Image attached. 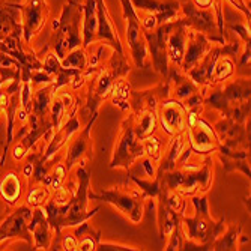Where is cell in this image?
I'll list each match as a JSON object with an SVG mask.
<instances>
[{"label":"cell","mask_w":251,"mask_h":251,"mask_svg":"<svg viewBox=\"0 0 251 251\" xmlns=\"http://www.w3.org/2000/svg\"><path fill=\"white\" fill-rule=\"evenodd\" d=\"M77 188L74 193L73 200L65 204V206H59V204L53 203L49 200L44 204V211L47 215L53 230L57 235L63 229H70V227L78 226L83 221H89V218H92L98 211L100 206L95 209L89 211L87 203H89V184H90V170L86 167V164H78L77 166Z\"/></svg>","instance_id":"obj_1"},{"label":"cell","mask_w":251,"mask_h":251,"mask_svg":"<svg viewBox=\"0 0 251 251\" xmlns=\"http://www.w3.org/2000/svg\"><path fill=\"white\" fill-rule=\"evenodd\" d=\"M194 206V215H180V229L185 242L182 250H211L212 242L226 229V217L215 221L209 212L206 194H196L190 197Z\"/></svg>","instance_id":"obj_2"},{"label":"cell","mask_w":251,"mask_h":251,"mask_svg":"<svg viewBox=\"0 0 251 251\" xmlns=\"http://www.w3.org/2000/svg\"><path fill=\"white\" fill-rule=\"evenodd\" d=\"M129 63L126 60V54H121L111 50V56L107 62H102L97 68H87L84 71L87 95L86 105L83 107V113H87L89 118L97 115L101 104L110 98V92L113 89L118 77L128 75Z\"/></svg>","instance_id":"obj_3"},{"label":"cell","mask_w":251,"mask_h":251,"mask_svg":"<svg viewBox=\"0 0 251 251\" xmlns=\"http://www.w3.org/2000/svg\"><path fill=\"white\" fill-rule=\"evenodd\" d=\"M250 77L227 80L221 84L211 86L204 92V105L221 113V116L232 118L241 124L250 122Z\"/></svg>","instance_id":"obj_4"},{"label":"cell","mask_w":251,"mask_h":251,"mask_svg":"<svg viewBox=\"0 0 251 251\" xmlns=\"http://www.w3.org/2000/svg\"><path fill=\"white\" fill-rule=\"evenodd\" d=\"M156 176L161 180V188L176 191L184 197L206 194L212 185V177H214L212 158L208 155L204 156L201 163L179 164L173 170Z\"/></svg>","instance_id":"obj_5"},{"label":"cell","mask_w":251,"mask_h":251,"mask_svg":"<svg viewBox=\"0 0 251 251\" xmlns=\"http://www.w3.org/2000/svg\"><path fill=\"white\" fill-rule=\"evenodd\" d=\"M84 0H66L57 20L53 21L51 41L49 47L59 59H63L71 50L81 47V23Z\"/></svg>","instance_id":"obj_6"},{"label":"cell","mask_w":251,"mask_h":251,"mask_svg":"<svg viewBox=\"0 0 251 251\" xmlns=\"http://www.w3.org/2000/svg\"><path fill=\"white\" fill-rule=\"evenodd\" d=\"M89 200H100L111 204L134 224H139L145 214V194L137 187L132 188L128 184L102 188L100 193L89 190Z\"/></svg>","instance_id":"obj_7"},{"label":"cell","mask_w":251,"mask_h":251,"mask_svg":"<svg viewBox=\"0 0 251 251\" xmlns=\"http://www.w3.org/2000/svg\"><path fill=\"white\" fill-rule=\"evenodd\" d=\"M145 156L143 142L135 135L132 126V116L131 113L122 121L121 132L118 137V142L115 143L113 155L110 159V169H124L129 170L137 161Z\"/></svg>","instance_id":"obj_8"},{"label":"cell","mask_w":251,"mask_h":251,"mask_svg":"<svg viewBox=\"0 0 251 251\" xmlns=\"http://www.w3.org/2000/svg\"><path fill=\"white\" fill-rule=\"evenodd\" d=\"M121 5H122L124 21H125V39H126L129 56L135 68L146 70V68L151 66V60H149V51H148L145 33L140 25V18L134 11L129 0H121Z\"/></svg>","instance_id":"obj_9"},{"label":"cell","mask_w":251,"mask_h":251,"mask_svg":"<svg viewBox=\"0 0 251 251\" xmlns=\"http://www.w3.org/2000/svg\"><path fill=\"white\" fill-rule=\"evenodd\" d=\"M188 110V126L187 139L191 152L197 156H208L220 148L217 134L209 122L201 118L203 108H187Z\"/></svg>","instance_id":"obj_10"},{"label":"cell","mask_w":251,"mask_h":251,"mask_svg":"<svg viewBox=\"0 0 251 251\" xmlns=\"http://www.w3.org/2000/svg\"><path fill=\"white\" fill-rule=\"evenodd\" d=\"M179 3H180V18L184 20L188 29H194L203 33L214 44H226L224 32H221L218 27L217 17L212 8L208 9L197 8L191 0H179Z\"/></svg>","instance_id":"obj_11"},{"label":"cell","mask_w":251,"mask_h":251,"mask_svg":"<svg viewBox=\"0 0 251 251\" xmlns=\"http://www.w3.org/2000/svg\"><path fill=\"white\" fill-rule=\"evenodd\" d=\"M97 119H98V113L90 116L87 125L78 132H75L70 143H68V149L63 156V164L68 173H71L75 166L86 164L90 159H94V142L92 137H90V131H92Z\"/></svg>","instance_id":"obj_12"},{"label":"cell","mask_w":251,"mask_h":251,"mask_svg":"<svg viewBox=\"0 0 251 251\" xmlns=\"http://www.w3.org/2000/svg\"><path fill=\"white\" fill-rule=\"evenodd\" d=\"M173 25L175 21H170V23H164V25H159L153 30L143 32L149 51L151 66L153 68L155 73L164 77L169 74V68H170V62L167 56V38L170 30L173 29Z\"/></svg>","instance_id":"obj_13"},{"label":"cell","mask_w":251,"mask_h":251,"mask_svg":"<svg viewBox=\"0 0 251 251\" xmlns=\"http://www.w3.org/2000/svg\"><path fill=\"white\" fill-rule=\"evenodd\" d=\"M158 125L169 137L185 132L188 126V110L184 102L166 98L156 108Z\"/></svg>","instance_id":"obj_14"},{"label":"cell","mask_w":251,"mask_h":251,"mask_svg":"<svg viewBox=\"0 0 251 251\" xmlns=\"http://www.w3.org/2000/svg\"><path fill=\"white\" fill-rule=\"evenodd\" d=\"M21 12V30L25 44H30L32 39L39 35L50 15L47 0H26L20 6Z\"/></svg>","instance_id":"obj_15"},{"label":"cell","mask_w":251,"mask_h":251,"mask_svg":"<svg viewBox=\"0 0 251 251\" xmlns=\"http://www.w3.org/2000/svg\"><path fill=\"white\" fill-rule=\"evenodd\" d=\"M33 215V208L29 204L15 208L2 223H0V244L15 239L26 241L32 247V235L29 232V221Z\"/></svg>","instance_id":"obj_16"},{"label":"cell","mask_w":251,"mask_h":251,"mask_svg":"<svg viewBox=\"0 0 251 251\" xmlns=\"http://www.w3.org/2000/svg\"><path fill=\"white\" fill-rule=\"evenodd\" d=\"M212 128L221 146L229 149H250V122L241 124L232 118L221 116Z\"/></svg>","instance_id":"obj_17"},{"label":"cell","mask_w":251,"mask_h":251,"mask_svg":"<svg viewBox=\"0 0 251 251\" xmlns=\"http://www.w3.org/2000/svg\"><path fill=\"white\" fill-rule=\"evenodd\" d=\"M97 3V35H95V42L105 44L113 50L121 54H126L124 44L116 32L115 23H113L108 9L105 6L104 0H95Z\"/></svg>","instance_id":"obj_18"},{"label":"cell","mask_w":251,"mask_h":251,"mask_svg":"<svg viewBox=\"0 0 251 251\" xmlns=\"http://www.w3.org/2000/svg\"><path fill=\"white\" fill-rule=\"evenodd\" d=\"M135 12H146L155 17L158 25L180 18L179 0H129Z\"/></svg>","instance_id":"obj_19"},{"label":"cell","mask_w":251,"mask_h":251,"mask_svg":"<svg viewBox=\"0 0 251 251\" xmlns=\"http://www.w3.org/2000/svg\"><path fill=\"white\" fill-rule=\"evenodd\" d=\"M164 84H166L167 98H172V100H176L180 102H185L190 97H193L194 94L201 90L191 80V77L177 66L169 68V74L166 75Z\"/></svg>","instance_id":"obj_20"},{"label":"cell","mask_w":251,"mask_h":251,"mask_svg":"<svg viewBox=\"0 0 251 251\" xmlns=\"http://www.w3.org/2000/svg\"><path fill=\"white\" fill-rule=\"evenodd\" d=\"M71 90H73L71 87L68 89V86H65L53 94V100L50 105V119L54 131L59 129L68 121L75 105L80 104V98H77Z\"/></svg>","instance_id":"obj_21"},{"label":"cell","mask_w":251,"mask_h":251,"mask_svg":"<svg viewBox=\"0 0 251 251\" xmlns=\"http://www.w3.org/2000/svg\"><path fill=\"white\" fill-rule=\"evenodd\" d=\"M212 47V41H209L208 36L203 33L194 30V29H187V47L184 53V59H182L180 70L184 73H188L191 68H194Z\"/></svg>","instance_id":"obj_22"},{"label":"cell","mask_w":251,"mask_h":251,"mask_svg":"<svg viewBox=\"0 0 251 251\" xmlns=\"http://www.w3.org/2000/svg\"><path fill=\"white\" fill-rule=\"evenodd\" d=\"M29 232L32 235V247L35 250H50L53 245V227L45 215L44 208H35L29 221Z\"/></svg>","instance_id":"obj_23"},{"label":"cell","mask_w":251,"mask_h":251,"mask_svg":"<svg viewBox=\"0 0 251 251\" xmlns=\"http://www.w3.org/2000/svg\"><path fill=\"white\" fill-rule=\"evenodd\" d=\"M21 0H0V41L11 35H23Z\"/></svg>","instance_id":"obj_24"},{"label":"cell","mask_w":251,"mask_h":251,"mask_svg":"<svg viewBox=\"0 0 251 251\" xmlns=\"http://www.w3.org/2000/svg\"><path fill=\"white\" fill-rule=\"evenodd\" d=\"M167 98L164 81L146 90H132L131 95V110L132 113L156 111L158 104Z\"/></svg>","instance_id":"obj_25"},{"label":"cell","mask_w":251,"mask_h":251,"mask_svg":"<svg viewBox=\"0 0 251 251\" xmlns=\"http://www.w3.org/2000/svg\"><path fill=\"white\" fill-rule=\"evenodd\" d=\"M215 153L220 158L226 175H230L232 172H241L250 177V149H229L220 145Z\"/></svg>","instance_id":"obj_26"},{"label":"cell","mask_w":251,"mask_h":251,"mask_svg":"<svg viewBox=\"0 0 251 251\" xmlns=\"http://www.w3.org/2000/svg\"><path fill=\"white\" fill-rule=\"evenodd\" d=\"M187 26L182 18L176 20L173 29L169 33L167 38V56H169V62L173 66L180 68L182 65V59H184V53H185V47H187Z\"/></svg>","instance_id":"obj_27"},{"label":"cell","mask_w":251,"mask_h":251,"mask_svg":"<svg viewBox=\"0 0 251 251\" xmlns=\"http://www.w3.org/2000/svg\"><path fill=\"white\" fill-rule=\"evenodd\" d=\"M188 145V139H187V131L185 132H180L177 135L170 137V142L167 145V149L163 152L161 159H159V166L155 170L156 175H161L166 172H170L176 167L177 164V159L180 156V153L184 152V149Z\"/></svg>","instance_id":"obj_28"},{"label":"cell","mask_w":251,"mask_h":251,"mask_svg":"<svg viewBox=\"0 0 251 251\" xmlns=\"http://www.w3.org/2000/svg\"><path fill=\"white\" fill-rule=\"evenodd\" d=\"M156 223L161 242H166L175 227L180 224V214L173 211L161 197H156Z\"/></svg>","instance_id":"obj_29"},{"label":"cell","mask_w":251,"mask_h":251,"mask_svg":"<svg viewBox=\"0 0 251 251\" xmlns=\"http://www.w3.org/2000/svg\"><path fill=\"white\" fill-rule=\"evenodd\" d=\"M248 238H245L242 235V227L238 223H232L229 226H226V229L223 230V233L212 242L211 250L215 251H233L238 250L239 242H247Z\"/></svg>","instance_id":"obj_30"},{"label":"cell","mask_w":251,"mask_h":251,"mask_svg":"<svg viewBox=\"0 0 251 251\" xmlns=\"http://www.w3.org/2000/svg\"><path fill=\"white\" fill-rule=\"evenodd\" d=\"M83 44L81 47H89L95 42L97 35V3L95 0H84L83 2V23H81Z\"/></svg>","instance_id":"obj_31"},{"label":"cell","mask_w":251,"mask_h":251,"mask_svg":"<svg viewBox=\"0 0 251 251\" xmlns=\"http://www.w3.org/2000/svg\"><path fill=\"white\" fill-rule=\"evenodd\" d=\"M73 232L77 236V251H95L100 241L101 232L94 229L87 221L73 227Z\"/></svg>","instance_id":"obj_32"},{"label":"cell","mask_w":251,"mask_h":251,"mask_svg":"<svg viewBox=\"0 0 251 251\" xmlns=\"http://www.w3.org/2000/svg\"><path fill=\"white\" fill-rule=\"evenodd\" d=\"M131 116H132L134 132L140 140H145L146 137L152 135L159 129L156 111H143V113L131 111Z\"/></svg>","instance_id":"obj_33"},{"label":"cell","mask_w":251,"mask_h":251,"mask_svg":"<svg viewBox=\"0 0 251 251\" xmlns=\"http://www.w3.org/2000/svg\"><path fill=\"white\" fill-rule=\"evenodd\" d=\"M23 193L21 180L15 172H8L2 180H0V197L3 199L8 208H12L17 204Z\"/></svg>","instance_id":"obj_34"},{"label":"cell","mask_w":251,"mask_h":251,"mask_svg":"<svg viewBox=\"0 0 251 251\" xmlns=\"http://www.w3.org/2000/svg\"><path fill=\"white\" fill-rule=\"evenodd\" d=\"M131 95H132V87L126 75L118 77L113 89L110 92V98L116 107H119L122 111L131 110Z\"/></svg>","instance_id":"obj_35"},{"label":"cell","mask_w":251,"mask_h":251,"mask_svg":"<svg viewBox=\"0 0 251 251\" xmlns=\"http://www.w3.org/2000/svg\"><path fill=\"white\" fill-rule=\"evenodd\" d=\"M53 191L50 185H47L45 182H36V184L29 185V191L26 196V203L30 208H42L51 197Z\"/></svg>","instance_id":"obj_36"},{"label":"cell","mask_w":251,"mask_h":251,"mask_svg":"<svg viewBox=\"0 0 251 251\" xmlns=\"http://www.w3.org/2000/svg\"><path fill=\"white\" fill-rule=\"evenodd\" d=\"M60 65L68 70H77L84 73L87 70V51L84 47H77L71 50L63 59H60Z\"/></svg>","instance_id":"obj_37"},{"label":"cell","mask_w":251,"mask_h":251,"mask_svg":"<svg viewBox=\"0 0 251 251\" xmlns=\"http://www.w3.org/2000/svg\"><path fill=\"white\" fill-rule=\"evenodd\" d=\"M142 142H143V148H145V156L152 159L153 163H158L159 159H161L163 149H164V140L161 139V135H159L156 131L152 135L146 137V139Z\"/></svg>","instance_id":"obj_38"},{"label":"cell","mask_w":251,"mask_h":251,"mask_svg":"<svg viewBox=\"0 0 251 251\" xmlns=\"http://www.w3.org/2000/svg\"><path fill=\"white\" fill-rule=\"evenodd\" d=\"M71 230L63 229L60 235L56 236V248L53 250H63V251H77V236L73 232V227H70Z\"/></svg>","instance_id":"obj_39"},{"label":"cell","mask_w":251,"mask_h":251,"mask_svg":"<svg viewBox=\"0 0 251 251\" xmlns=\"http://www.w3.org/2000/svg\"><path fill=\"white\" fill-rule=\"evenodd\" d=\"M230 30H233L235 33H238V36L242 39L244 44H250V26L248 25H227Z\"/></svg>","instance_id":"obj_40"},{"label":"cell","mask_w":251,"mask_h":251,"mask_svg":"<svg viewBox=\"0 0 251 251\" xmlns=\"http://www.w3.org/2000/svg\"><path fill=\"white\" fill-rule=\"evenodd\" d=\"M97 250L100 251H125V250H139L135 247H129V245H121V244H113V242H101L98 244Z\"/></svg>","instance_id":"obj_41"},{"label":"cell","mask_w":251,"mask_h":251,"mask_svg":"<svg viewBox=\"0 0 251 251\" xmlns=\"http://www.w3.org/2000/svg\"><path fill=\"white\" fill-rule=\"evenodd\" d=\"M232 6H235L236 9H239L242 14H244V17L248 20V23H250V17H251V12H250V8H248V5L245 3V0H227Z\"/></svg>","instance_id":"obj_42"},{"label":"cell","mask_w":251,"mask_h":251,"mask_svg":"<svg viewBox=\"0 0 251 251\" xmlns=\"http://www.w3.org/2000/svg\"><path fill=\"white\" fill-rule=\"evenodd\" d=\"M191 2L197 6V8H201V9H208V8H212L215 0H191Z\"/></svg>","instance_id":"obj_43"},{"label":"cell","mask_w":251,"mask_h":251,"mask_svg":"<svg viewBox=\"0 0 251 251\" xmlns=\"http://www.w3.org/2000/svg\"><path fill=\"white\" fill-rule=\"evenodd\" d=\"M2 113H3V111H2V108H0V115H2Z\"/></svg>","instance_id":"obj_44"},{"label":"cell","mask_w":251,"mask_h":251,"mask_svg":"<svg viewBox=\"0 0 251 251\" xmlns=\"http://www.w3.org/2000/svg\"><path fill=\"white\" fill-rule=\"evenodd\" d=\"M0 89H2V83H0Z\"/></svg>","instance_id":"obj_45"}]
</instances>
